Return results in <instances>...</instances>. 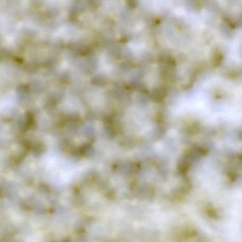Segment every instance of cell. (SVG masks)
Here are the masks:
<instances>
[{"instance_id": "cell-1", "label": "cell", "mask_w": 242, "mask_h": 242, "mask_svg": "<svg viewBox=\"0 0 242 242\" xmlns=\"http://www.w3.org/2000/svg\"><path fill=\"white\" fill-rule=\"evenodd\" d=\"M167 95V90L163 87L156 88L153 92V98L156 101H162Z\"/></svg>"}, {"instance_id": "cell-2", "label": "cell", "mask_w": 242, "mask_h": 242, "mask_svg": "<svg viewBox=\"0 0 242 242\" xmlns=\"http://www.w3.org/2000/svg\"><path fill=\"white\" fill-rule=\"evenodd\" d=\"M223 56L221 54H218L216 55H215V59H214V64H215V66H218L220 64L222 60Z\"/></svg>"}]
</instances>
